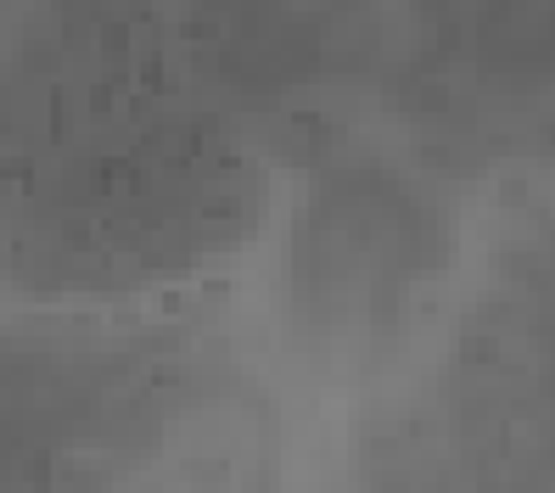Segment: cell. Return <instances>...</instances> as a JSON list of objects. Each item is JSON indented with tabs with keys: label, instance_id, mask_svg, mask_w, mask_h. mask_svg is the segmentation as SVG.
<instances>
[{
	"label": "cell",
	"instance_id": "7a4b0ae2",
	"mask_svg": "<svg viewBox=\"0 0 555 493\" xmlns=\"http://www.w3.org/2000/svg\"><path fill=\"white\" fill-rule=\"evenodd\" d=\"M191 7H236V12H258V7H275V0H191Z\"/></svg>",
	"mask_w": 555,
	"mask_h": 493
},
{
	"label": "cell",
	"instance_id": "6da1fadb",
	"mask_svg": "<svg viewBox=\"0 0 555 493\" xmlns=\"http://www.w3.org/2000/svg\"><path fill=\"white\" fill-rule=\"evenodd\" d=\"M325 35H332V7H258L224 35L214 68L247 95H275L314 74H325Z\"/></svg>",
	"mask_w": 555,
	"mask_h": 493
}]
</instances>
